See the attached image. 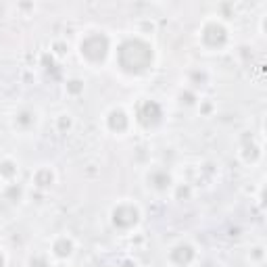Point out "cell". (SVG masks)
<instances>
[{
    "instance_id": "17",
    "label": "cell",
    "mask_w": 267,
    "mask_h": 267,
    "mask_svg": "<svg viewBox=\"0 0 267 267\" xmlns=\"http://www.w3.org/2000/svg\"><path fill=\"white\" fill-rule=\"evenodd\" d=\"M188 194H190V190H188V188H179V190H178L179 199H182V196H188Z\"/></svg>"
},
{
    "instance_id": "8",
    "label": "cell",
    "mask_w": 267,
    "mask_h": 267,
    "mask_svg": "<svg viewBox=\"0 0 267 267\" xmlns=\"http://www.w3.org/2000/svg\"><path fill=\"white\" fill-rule=\"evenodd\" d=\"M109 128H111L113 132H125L128 130V117H125L123 111H113L111 115H109Z\"/></svg>"
},
{
    "instance_id": "15",
    "label": "cell",
    "mask_w": 267,
    "mask_h": 267,
    "mask_svg": "<svg viewBox=\"0 0 267 267\" xmlns=\"http://www.w3.org/2000/svg\"><path fill=\"white\" fill-rule=\"evenodd\" d=\"M31 267H48V263H46L44 257H34L31 259Z\"/></svg>"
},
{
    "instance_id": "19",
    "label": "cell",
    "mask_w": 267,
    "mask_h": 267,
    "mask_svg": "<svg viewBox=\"0 0 267 267\" xmlns=\"http://www.w3.org/2000/svg\"><path fill=\"white\" fill-rule=\"evenodd\" d=\"M121 267H138V265L134 263V261H123V263H121Z\"/></svg>"
},
{
    "instance_id": "7",
    "label": "cell",
    "mask_w": 267,
    "mask_h": 267,
    "mask_svg": "<svg viewBox=\"0 0 267 267\" xmlns=\"http://www.w3.org/2000/svg\"><path fill=\"white\" fill-rule=\"evenodd\" d=\"M148 182H151L156 190H165L169 184H171V178L167 171H163V169H155L151 176H148Z\"/></svg>"
},
{
    "instance_id": "11",
    "label": "cell",
    "mask_w": 267,
    "mask_h": 267,
    "mask_svg": "<svg viewBox=\"0 0 267 267\" xmlns=\"http://www.w3.org/2000/svg\"><path fill=\"white\" fill-rule=\"evenodd\" d=\"M0 174L6 176V178H11V176L15 174V165H13L11 161H4L2 165H0Z\"/></svg>"
},
{
    "instance_id": "16",
    "label": "cell",
    "mask_w": 267,
    "mask_h": 267,
    "mask_svg": "<svg viewBox=\"0 0 267 267\" xmlns=\"http://www.w3.org/2000/svg\"><path fill=\"white\" fill-rule=\"evenodd\" d=\"M182 103H186V105H192L194 103V96L190 92H186V94H182Z\"/></svg>"
},
{
    "instance_id": "9",
    "label": "cell",
    "mask_w": 267,
    "mask_h": 267,
    "mask_svg": "<svg viewBox=\"0 0 267 267\" xmlns=\"http://www.w3.org/2000/svg\"><path fill=\"white\" fill-rule=\"evenodd\" d=\"M52 250H54V255H57V257H69V255H71V250H73V245H71V240L61 238V240L54 242Z\"/></svg>"
},
{
    "instance_id": "20",
    "label": "cell",
    "mask_w": 267,
    "mask_h": 267,
    "mask_svg": "<svg viewBox=\"0 0 267 267\" xmlns=\"http://www.w3.org/2000/svg\"><path fill=\"white\" fill-rule=\"evenodd\" d=\"M0 267H4V259H2V255H0Z\"/></svg>"
},
{
    "instance_id": "12",
    "label": "cell",
    "mask_w": 267,
    "mask_h": 267,
    "mask_svg": "<svg viewBox=\"0 0 267 267\" xmlns=\"http://www.w3.org/2000/svg\"><path fill=\"white\" fill-rule=\"evenodd\" d=\"M17 123L19 125H31V123H34V115H31V113H21L19 117H17Z\"/></svg>"
},
{
    "instance_id": "3",
    "label": "cell",
    "mask_w": 267,
    "mask_h": 267,
    "mask_svg": "<svg viewBox=\"0 0 267 267\" xmlns=\"http://www.w3.org/2000/svg\"><path fill=\"white\" fill-rule=\"evenodd\" d=\"M140 219V213L136 207L132 205H119L115 211H113V223L117 227H121V230H128V227H134L138 223Z\"/></svg>"
},
{
    "instance_id": "5",
    "label": "cell",
    "mask_w": 267,
    "mask_h": 267,
    "mask_svg": "<svg viewBox=\"0 0 267 267\" xmlns=\"http://www.w3.org/2000/svg\"><path fill=\"white\" fill-rule=\"evenodd\" d=\"M227 40V31L223 25L219 23H209V25L202 29V42H205L209 48H222Z\"/></svg>"
},
{
    "instance_id": "14",
    "label": "cell",
    "mask_w": 267,
    "mask_h": 267,
    "mask_svg": "<svg viewBox=\"0 0 267 267\" xmlns=\"http://www.w3.org/2000/svg\"><path fill=\"white\" fill-rule=\"evenodd\" d=\"M82 88H84V84H82L80 80H73V82H69V84H67V90L71 92V94H77V92H82Z\"/></svg>"
},
{
    "instance_id": "6",
    "label": "cell",
    "mask_w": 267,
    "mask_h": 267,
    "mask_svg": "<svg viewBox=\"0 0 267 267\" xmlns=\"http://www.w3.org/2000/svg\"><path fill=\"white\" fill-rule=\"evenodd\" d=\"M169 259L174 261L176 265H179V267H186L188 263L194 259V250H192V246L190 245H178L174 250H171V255H169Z\"/></svg>"
},
{
    "instance_id": "10",
    "label": "cell",
    "mask_w": 267,
    "mask_h": 267,
    "mask_svg": "<svg viewBox=\"0 0 267 267\" xmlns=\"http://www.w3.org/2000/svg\"><path fill=\"white\" fill-rule=\"evenodd\" d=\"M52 179H54V176H52L50 169H40V171H38V174L34 176L36 186H40V188H48V186L52 184Z\"/></svg>"
},
{
    "instance_id": "2",
    "label": "cell",
    "mask_w": 267,
    "mask_h": 267,
    "mask_svg": "<svg viewBox=\"0 0 267 267\" xmlns=\"http://www.w3.org/2000/svg\"><path fill=\"white\" fill-rule=\"evenodd\" d=\"M107 52H109V40L103 34H92L82 42V54L92 63L103 61Z\"/></svg>"
},
{
    "instance_id": "4",
    "label": "cell",
    "mask_w": 267,
    "mask_h": 267,
    "mask_svg": "<svg viewBox=\"0 0 267 267\" xmlns=\"http://www.w3.org/2000/svg\"><path fill=\"white\" fill-rule=\"evenodd\" d=\"M161 117H163V111H161L159 103H155V100H146L138 111V119L144 128H155V125H159Z\"/></svg>"
},
{
    "instance_id": "18",
    "label": "cell",
    "mask_w": 267,
    "mask_h": 267,
    "mask_svg": "<svg viewBox=\"0 0 267 267\" xmlns=\"http://www.w3.org/2000/svg\"><path fill=\"white\" fill-rule=\"evenodd\" d=\"M65 128H69V119H67V117H63V119H61V130H65Z\"/></svg>"
},
{
    "instance_id": "1",
    "label": "cell",
    "mask_w": 267,
    "mask_h": 267,
    "mask_svg": "<svg viewBox=\"0 0 267 267\" xmlns=\"http://www.w3.org/2000/svg\"><path fill=\"white\" fill-rule=\"evenodd\" d=\"M117 61H119V67L128 73H140L144 69L151 67L153 63V48L151 44H146L144 40H138V38H130L125 40L119 50H117Z\"/></svg>"
},
{
    "instance_id": "13",
    "label": "cell",
    "mask_w": 267,
    "mask_h": 267,
    "mask_svg": "<svg viewBox=\"0 0 267 267\" xmlns=\"http://www.w3.org/2000/svg\"><path fill=\"white\" fill-rule=\"evenodd\" d=\"M257 156H259V148H257V146H246L245 159H246V161H255Z\"/></svg>"
}]
</instances>
